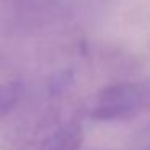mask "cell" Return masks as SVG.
Listing matches in <instances>:
<instances>
[{
  "label": "cell",
  "instance_id": "6da1fadb",
  "mask_svg": "<svg viewBox=\"0 0 150 150\" xmlns=\"http://www.w3.org/2000/svg\"><path fill=\"white\" fill-rule=\"evenodd\" d=\"M145 113H150V81L110 84L89 103V116L97 121H123Z\"/></svg>",
  "mask_w": 150,
  "mask_h": 150
},
{
  "label": "cell",
  "instance_id": "7a4b0ae2",
  "mask_svg": "<svg viewBox=\"0 0 150 150\" xmlns=\"http://www.w3.org/2000/svg\"><path fill=\"white\" fill-rule=\"evenodd\" d=\"M82 126L74 115L49 116L28 136L24 150H81Z\"/></svg>",
  "mask_w": 150,
  "mask_h": 150
},
{
  "label": "cell",
  "instance_id": "3957f363",
  "mask_svg": "<svg viewBox=\"0 0 150 150\" xmlns=\"http://www.w3.org/2000/svg\"><path fill=\"white\" fill-rule=\"evenodd\" d=\"M23 92V76L11 60L0 55V116L18 103Z\"/></svg>",
  "mask_w": 150,
  "mask_h": 150
}]
</instances>
